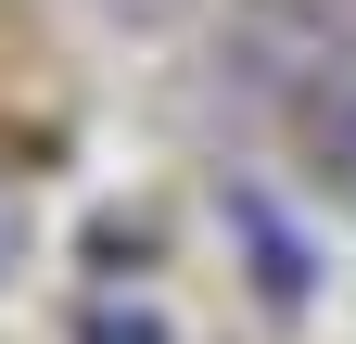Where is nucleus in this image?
<instances>
[{"instance_id": "nucleus-1", "label": "nucleus", "mask_w": 356, "mask_h": 344, "mask_svg": "<svg viewBox=\"0 0 356 344\" xmlns=\"http://www.w3.org/2000/svg\"><path fill=\"white\" fill-rule=\"evenodd\" d=\"M229 217H242L254 255H267V293H280V306H305V281H318V268H305V242L280 230V204H267V191H229Z\"/></svg>"}, {"instance_id": "nucleus-2", "label": "nucleus", "mask_w": 356, "mask_h": 344, "mask_svg": "<svg viewBox=\"0 0 356 344\" xmlns=\"http://www.w3.org/2000/svg\"><path fill=\"white\" fill-rule=\"evenodd\" d=\"M76 344H165V319H153V306H89Z\"/></svg>"}, {"instance_id": "nucleus-3", "label": "nucleus", "mask_w": 356, "mask_h": 344, "mask_svg": "<svg viewBox=\"0 0 356 344\" xmlns=\"http://www.w3.org/2000/svg\"><path fill=\"white\" fill-rule=\"evenodd\" d=\"M13 268H26V217L0 204V281H13Z\"/></svg>"}]
</instances>
